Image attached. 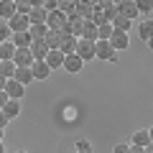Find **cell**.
I'll return each instance as SVG.
<instances>
[{
	"mask_svg": "<svg viewBox=\"0 0 153 153\" xmlns=\"http://www.w3.org/2000/svg\"><path fill=\"white\" fill-rule=\"evenodd\" d=\"M94 59H100V61H117V51L110 46V41H94Z\"/></svg>",
	"mask_w": 153,
	"mask_h": 153,
	"instance_id": "1",
	"label": "cell"
},
{
	"mask_svg": "<svg viewBox=\"0 0 153 153\" xmlns=\"http://www.w3.org/2000/svg\"><path fill=\"white\" fill-rule=\"evenodd\" d=\"M66 21H69V16L61 13L59 8L51 10L49 16H46V26H49V31H64V28H66Z\"/></svg>",
	"mask_w": 153,
	"mask_h": 153,
	"instance_id": "2",
	"label": "cell"
},
{
	"mask_svg": "<svg viewBox=\"0 0 153 153\" xmlns=\"http://www.w3.org/2000/svg\"><path fill=\"white\" fill-rule=\"evenodd\" d=\"M79 59L87 64V61L94 59V41H87V38H76V51H74Z\"/></svg>",
	"mask_w": 153,
	"mask_h": 153,
	"instance_id": "3",
	"label": "cell"
},
{
	"mask_svg": "<svg viewBox=\"0 0 153 153\" xmlns=\"http://www.w3.org/2000/svg\"><path fill=\"white\" fill-rule=\"evenodd\" d=\"M31 74H33V82H46L51 76V69H49V64L41 59V61H33L31 64Z\"/></svg>",
	"mask_w": 153,
	"mask_h": 153,
	"instance_id": "4",
	"label": "cell"
},
{
	"mask_svg": "<svg viewBox=\"0 0 153 153\" xmlns=\"http://www.w3.org/2000/svg\"><path fill=\"white\" fill-rule=\"evenodd\" d=\"M3 92L8 94V100H18V102H21L23 94H26V87H23V84H18L16 79H8V82H5V89H3Z\"/></svg>",
	"mask_w": 153,
	"mask_h": 153,
	"instance_id": "5",
	"label": "cell"
},
{
	"mask_svg": "<svg viewBox=\"0 0 153 153\" xmlns=\"http://www.w3.org/2000/svg\"><path fill=\"white\" fill-rule=\"evenodd\" d=\"M61 69L69 71V74H79V71L84 69V61L76 54H69V56H64V66H61Z\"/></svg>",
	"mask_w": 153,
	"mask_h": 153,
	"instance_id": "6",
	"label": "cell"
},
{
	"mask_svg": "<svg viewBox=\"0 0 153 153\" xmlns=\"http://www.w3.org/2000/svg\"><path fill=\"white\" fill-rule=\"evenodd\" d=\"M8 28H10L13 33H21V31H28L31 28V23H28V16H23V13H16V16L8 21Z\"/></svg>",
	"mask_w": 153,
	"mask_h": 153,
	"instance_id": "7",
	"label": "cell"
},
{
	"mask_svg": "<svg viewBox=\"0 0 153 153\" xmlns=\"http://www.w3.org/2000/svg\"><path fill=\"white\" fill-rule=\"evenodd\" d=\"M110 46H112L115 51H125L128 46H130V36L123 31H115L112 36H110Z\"/></svg>",
	"mask_w": 153,
	"mask_h": 153,
	"instance_id": "8",
	"label": "cell"
},
{
	"mask_svg": "<svg viewBox=\"0 0 153 153\" xmlns=\"http://www.w3.org/2000/svg\"><path fill=\"white\" fill-rule=\"evenodd\" d=\"M117 16L128 18V21L133 23L140 13H138V8H135V3H133V0H125V3H120V5H117Z\"/></svg>",
	"mask_w": 153,
	"mask_h": 153,
	"instance_id": "9",
	"label": "cell"
},
{
	"mask_svg": "<svg viewBox=\"0 0 153 153\" xmlns=\"http://www.w3.org/2000/svg\"><path fill=\"white\" fill-rule=\"evenodd\" d=\"M46 64H49V69L54 71V69H61L64 66V54H61L59 49H49V54H46Z\"/></svg>",
	"mask_w": 153,
	"mask_h": 153,
	"instance_id": "10",
	"label": "cell"
},
{
	"mask_svg": "<svg viewBox=\"0 0 153 153\" xmlns=\"http://www.w3.org/2000/svg\"><path fill=\"white\" fill-rule=\"evenodd\" d=\"M130 146L133 148H148L151 146V138H148V130L146 128H140V130H135L130 135Z\"/></svg>",
	"mask_w": 153,
	"mask_h": 153,
	"instance_id": "11",
	"label": "cell"
},
{
	"mask_svg": "<svg viewBox=\"0 0 153 153\" xmlns=\"http://www.w3.org/2000/svg\"><path fill=\"white\" fill-rule=\"evenodd\" d=\"M10 44L16 46V49H28V46L33 44V38H31L28 31H21V33H13L10 36Z\"/></svg>",
	"mask_w": 153,
	"mask_h": 153,
	"instance_id": "12",
	"label": "cell"
},
{
	"mask_svg": "<svg viewBox=\"0 0 153 153\" xmlns=\"http://www.w3.org/2000/svg\"><path fill=\"white\" fill-rule=\"evenodd\" d=\"M13 79H16L18 84H23V87H28V84L33 82L31 66H16V74H13Z\"/></svg>",
	"mask_w": 153,
	"mask_h": 153,
	"instance_id": "13",
	"label": "cell"
},
{
	"mask_svg": "<svg viewBox=\"0 0 153 153\" xmlns=\"http://www.w3.org/2000/svg\"><path fill=\"white\" fill-rule=\"evenodd\" d=\"M13 64H16V66H31V64H33L31 49H16V56H13Z\"/></svg>",
	"mask_w": 153,
	"mask_h": 153,
	"instance_id": "14",
	"label": "cell"
},
{
	"mask_svg": "<svg viewBox=\"0 0 153 153\" xmlns=\"http://www.w3.org/2000/svg\"><path fill=\"white\" fill-rule=\"evenodd\" d=\"M31 56H33V61H41V59H46V54H49V46H46V41H33L31 46Z\"/></svg>",
	"mask_w": 153,
	"mask_h": 153,
	"instance_id": "15",
	"label": "cell"
},
{
	"mask_svg": "<svg viewBox=\"0 0 153 153\" xmlns=\"http://www.w3.org/2000/svg\"><path fill=\"white\" fill-rule=\"evenodd\" d=\"M16 3H13V0H0V21H10L13 16H16Z\"/></svg>",
	"mask_w": 153,
	"mask_h": 153,
	"instance_id": "16",
	"label": "cell"
},
{
	"mask_svg": "<svg viewBox=\"0 0 153 153\" xmlns=\"http://www.w3.org/2000/svg\"><path fill=\"white\" fill-rule=\"evenodd\" d=\"M59 51L64 56L74 54L76 51V36H69V33H64V38H61V44H59Z\"/></svg>",
	"mask_w": 153,
	"mask_h": 153,
	"instance_id": "17",
	"label": "cell"
},
{
	"mask_svg": "<svg viewBox=\"0 0 153 153\" xmlns=\"http://www.w3.org/2000/svg\"><path fill=\"white\" fill-rule=\"evenodd\" d=\"M138 36H140V41L153 38V18H143V21L138 23Z\"/></svg>",
	"mask_w": 153,
	"mask_h": 153,
	"instance_id": "18",
	"label": "cell"
},
{
	"mask_svg": "<svg viewBox=\"0 0 153 153\" xmlns=\"http://www.w3.org/2000/svg\"><path fill=\"white\" fill-rule=\"evenodd\" d=\"M46 16H49V13H46L44 8H31L28 23H31V26H41V23H46Z\"/></svg>",
	"mask_w": 153,
	"mask_h": 153,
	"instance_id": "19",
	"label": "cell"
},
{
	"mask_svg": "<svg viewBox=\"0 0 153 153\" xmlns=\"http://www.w3.org/2000/svg\"><path fill=\"white\" fill-rule=\"evenodd\" d=\"M3 112H5V117H8V120L18 117V115H21V102H18V100H8V102H5V107H3Z\"/></svg>",
	"mask_w": 153,
	"mask_h": 153,
	"instance_id": "20",
	"label": "cell"
},
{
	"mask_svg": "<svg viewBox=\"0 0 153 153\" xmlns=\"http://www.w3.org/2000/svg\"><path fill=\"white\" fill-rule=\"evenodd\" d=\"M79 38L97 41V23H94V21H84V28H82V36H79Z\"/></svg>",
	"mask_w": 153,
	"mask_h": 153,
	"instance_id": "21",
	"label": "cell"
},
{
	"mask_svg": "<svg viewBox=\"0 0 153 153\" xmlns=\"http://www.w3.org/2000/svg\"><path fill=\"white\" fill-rule=\"evenodd\" d=\"M112 33H115V28H112V23H110V21L100 23V26H97V41H110Z\"/></svg>",
	"mask_w": 153,
	"mask_h": 153,
	"instance_id": "22",
	"label": "cell"
},
{
	"mask_svg": "<svg viewBox=\"0 0 153 153\" xmlns=\"http://www.w3.org/2000/svg\"><path fill=\"white\" fill-rule=\"evenodd\" d=\"M13 56H16V46L10 41H3L0 44V61H13Z\"/></svg>",
	"mask_w": 153,
	"mask_h": 153,
	"instance_id": "23",
	"label": "cell"
},
{
	"mask_svg": "<svg viewBox=\"0 0 153 153\" xmlns=\"http://www.w3.org/2000/svg\"><path fill=\"white\" fill-rule=\"evenodd\" d=\"M61 38H64V31H49L44 41H46V46H49V49H59Z\"/></svg>",
	"mask_w": 153,
	"mask_h": 153,
	"instance_id": "24",
	"label": "cell"
},
{
	"mask_svg": "<svg viewBox=\"0 0 153 153\" xmlns=\"http://www.w3.org/2000/svg\"><path fill=\"white\" fill-rule=\"evenodd\" d=\"M138 8V13H140L143 18H151L153 16V0H133Z\"/></svg>",
	"mask_w": 153,
	"mask_h": 153,
	"instance_id": "25",
	"label": "cell"
},
{
	"mask_svg": "<svg viewBox=\"0 0 153 153\" xmlns=\"http://www.w3.org/2000/svg\"><path fill=\"white\" fill-rule=\"evenodd\" d=\"M28 33H31L33 41H44L46 33H49V26H46V23H41V26H31V28H28Z\"/></svg>",
	"mask_w": 153,
	"mask_h": 153,
	"instance_id": "26",
	"label": "cell"
},
{
	"mask_svg": "<svg viewBox=\"0 0 153 153\" xmlns=\"http://www.w3.org/2000/svg\"><path fill=\"white\" fill-rule=\"evenodd\" d=\"M110 23H112V28H115V31H123V33H128V31H130V26H133V23L128 21V18H123V16H115Z\"/></svg>",
	"mask_w": 153,
	"mask_h": 153,
	"instance_id": "27",
	"label": "cell"
},
{
	"mask_svg": "<svg viewBox=\"0 0 153 153\" xmlns=\"http://www.w3.org/2000/svg\"><path fill=\"white\" fill-rule=\"evenodd\" d=\"M13 74H16V64L13 61H0V76L3 79H13Z\"/></svg>",
	"mask_w": 153,
	"mask_h": 153,
	"instance_id": "28",
	"label": "cell"
},
{
	"mask_svg": "<svg viewBox=\"0 0 153 153\" xmlns=\"http://www.w3.org/2000/svg\"><path fill=\"white\" fill-rule=\"evenodd\" d=\"M74 148H76V153H92V143L84 140V138H79V140L74 143Z\"/></svg>",
	"mask_w": 153,
	"mask_h": 153,
	"instance_id": "29",
	"label": "cell"
},
{
	"mask_svg": "<svg viewBox=\"0 0 153 153\" xmlns=\"http://www.w3.org/2000/svg\"><path fill=\"white\" fill-rule=\"evenodd\" d=\"M10 36H13V31L8 28V23L0 21V44H3V41H10Z\"/></svg>",
	"mask_w": 153,
	"mask_h": 153,
	"instance_id": "30",
	"label": "cell"
},
{
	"mask_svg": "<svg viewBox=\"0 0 153 153\" xmlns=\"http://www.w3.org/2000/svg\"><path fill=\"white\" fill-rule=\"evenodd\" d=\"M112 153H130V146H128V143H117V146L112 148Z\"/></svg>",
	"mask_w": 153,
	"mask_h": 153,
	"instance_id": "31",
	"label": "cell"
},
{
	"mask_svg": "<svg viewBox=\"0 0 153 153\" xmlns=\"http://www.w3.org/2000/svg\"><path fill=\"white\" fill-rule=\"evenodd\" d=\"M8 123H10V120H8V117H5V112H3V110H0V128H3V130H5V128H8Z\"/></svg>",
	"mask_w": 153,
	"mask_h": 153,
	"instance_id": "32",
	"label": "cell"
},
{
	"mask_svg": "<svg viewBox=\"0 0 153 153\" xmlns=\"http://www.w3.org/2000/svg\"><path fill=\"white\" fill-rule=\"evenodd\" d=\"M44 3H46V0H28V5H31V8H44Z\"/></svg>",
	"mask_w": 153,
	"mask_h": 153,
	"instance_id": "33",
	"label": "cell"
},
{
	"mask_svg": "<svg viewBox=\"0 0 153 153\" xmlns=\"http://www.w3.org/2000/svg\"><path fill=\"white\" fill-rule=\"evenodd\" d=\"M5 102H8V94H5V92H3V89H0V110L5 107Z\"/></svg>",
	"mask_w": 153,
	"mask_h": 153,
	"instance_id": "34",
	"label": "cell"
},
{
	"mask_svg": "<svg viewBox=\"0 0 153 153\" xmlns=\"http://www.w3.org/2000/svg\"><path fill=\"white\" fill-rule=\"evenodd\" d=\"M130 153H146V148H133L130 146Z\"/></svg>",
	"mask_w": 153,
	"mask_h": 153,
	"instance_id": "35",
	"label": "cell"
},
{
	"mask_svg": "<svg viewBox=\"0 0 153 153\" xmlns=\"http://www.w3.org/2000/svg\"><path fill=\"white\" fill-rule=\"evenodd\" d=\"M148 130V138H151V143H153V128H146Z\"/></svg>",
	"mask_w": 153,
	"mask_h": 153,
	"instance_id": "36",
	"label": "cell"
},
{
	"mask_svg": "<svg viewBox=\"0 0 153 153\" xmlns=\"http://www.w3.org/2000/svg\"><path fill=\"white\" fill-rule=\"evenodd\" d=\"M5 82H8V79H3V76H0V89H5Z\"/></svg>",
	"mask_w": 153,
	"mask_h": 153,
	"instance_id": "37",
	"label": "cell"
},
{
	"mask_svg": "<svg viewBox=\"0 0 153 153\" xmlns=\"http://www.w3.org/2000/svg\"><path fill=\"white\" fill-rule=\"evenodd\" d=\"M146 44H148V49H151V51H153V38H148Z\"/></svg>",
	"mask_w": 153,
	"mask_h": 153,
	"instance_id": "38",
	"label": "cell"
},
{
	"mask_svg": "<svg viewBox=\"0 0 153 153\" xmlns=\"http://www.w3.org/2000/svg\"><path fill=\"white\" fill-rule=\"evenodd\" d=\"M0 153H5V143L3 140H0Z\"/></svg>",
	"mask_w": 153,
	"mask_h": 153,
	"instance_id": "39",
	"label": "cell"
},
{
	"mask_svg": "<svg viewBox=\"0 0 153 153\" xmlns=\"http://www.w3.org/2000/svg\"><path fill=\"white\" fill-rule=\"evenodd\" d=\"M3 138H5V130H3V128H0V140H3Z\"/></svg>",
	"mask_w": 153,
	"mask_h": 153,
	"instance_id": "40",
	"label": "cell"
},
{
	"mask_svg": "<svg viewBox=\"0 0 153 153\" xmlns=\"http://www.w3.org/2000/svg\"><path fill=\"white\" fill-rule=\"evenodd\" d=\"M16 153H28V151H16Z\"/></svg>",
	"mask_w": 153,
	"mask_h": 153,
	"instance_id": "41",
	"label": "cell"
},
{
	"mask_svg": "<svg viewBox=\"0 0 153 153\" xmlns=\"http://www.w3.org/2000/svg\"><path fill=\"white\" fill-rule=\"evenodd\" d=\"M151 18H153V16H151Z\"/></svg>",
	"mask_w": 153,
	"mask_h": 153,
	"instance_id": "42",
	"label": "cell"
}]
</instances>
